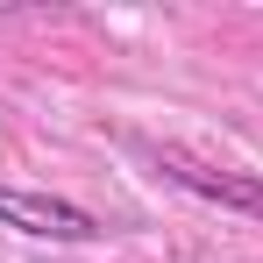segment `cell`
<instances>
[{
    "mask_svg": "<svg viewBox=\"0 0 263 263\" xmlns=\"http://www.w3.org/2000/svg\"><path fill=\"white\" fill-rule=\"evenodd\" d=\"M149 164H157V178H171L178 192H192V199H206V206H228V214L263 220V178L256 171H220V164H199V157H185L171 142H157Z\"/></svg>",
    "mask_w": 263,
    "mask_h": 263,
    "instance_id": "obj_1",
    "label": "cell"
},
{
    "mask_svg": "<svg viewBox=\"0 0 263 263\" xmlns=\"http://www.w3.org/2000/svg\"><path fill=\"white\" fill-rule=\"evenodd\" d=\"M0 228L36 235V242H100V235H107V228H100L79 199L29 192V185H7V178H0Z\"/></svg>",
    "mask_w": 263,
    "mask_h": 263,
    "instance_id": "obj_2",
    "label": "cell"
}]
</instances>
